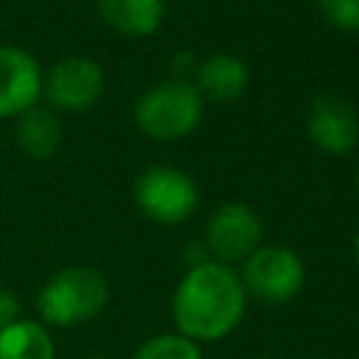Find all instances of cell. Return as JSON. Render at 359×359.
I'll use <instances>...</instances> for the list:
<instances>
[{"label":"cell","instance_id":"cell-10","mask_svg":"<svg viewBox=\"0 0 359 359\" xmlns=\"http://www.w3.org/2000/svg\"><path fill=\"white\" fill-rule=\"evenodd\" d=\"M250 84V70L236 53H210L196 67V90L205 101H236Z\"/></svg>","mask_w":359,"mask_h":359},{"label":"cell","instance_id":"cell-7","mask_svg":"<svg viewBox=\"0 0 359 359\" xmlns=\"http://www.w3.org/2000/svg\"><path fill=\"white\" fill-rule=\"evenodd\" d=\"M104 93V67L90 56H67L56 62L42 79V95L53 109L84 112L98 104Z\"/></svg>","mask_w":359,"mask_h":359},{"label":"cell","instance_id":"cell-14","mask_svg":"<svg viewBox=\"0 0 359 359\" xmlns=\"http://www.w3.org/2000/svg\"><path fill=\"white\" fill-rule=\"evenodd\" d=\"M132 359H202V351L194 339L182 334H157L146 339Z\"/></svg>","mask_w":359,"mask_h":359},{"label":"cell","instance_id":"cell-4","mask_svg":"<svg viewBox=\"0 0 359 359\" xmlns=\"http://www.w3.org/2000/svg\"><path fill=\"white\" fill-rule=\"evenodd\" d=\"M238 278L247 297L264 306H283L300 294L306 283V266L294 250L280 244H261L241 261Z\"/></svg>","mask_w":359,"mask_h":359},{"label":"cell","instance_id":"cell-18","mask_svg":"<svg viewBox=\"0 0 359 359\" xmlns=\"http://www.w3.org/2000/svg\"><path fill=\"white\" fill-rule=\"evenodd\" d=\"M87 359H107V356H87Z\"/></svg>","mask_w":359,"mask_h":359},{"label":"cell","instance_id":"cell-5","mask_svg":"<svg viewBox=\"0 0 359 359\" xmlns=\"http://www.w3.org/2000/svg\"><path fill=\"white\" fill-rule=\"evenodd\" d=\"M132 196L137 210L157 224H180L199 205L196 182L177 165H149L140 171Z\"/></svg>","mask_w":359,"mask_h":359},{"label":"cell","instance_id":"cell-3","mask_svg":"<svg viewBox=\"0 0 359 359\" xmlns=\"http://www.w3.org/2000/svg\"><path fill=\"white\" fill-rule=\"evenodd\" d=\"M205 112V98L185 79H165L149 87L135 104V123L154 140H177L191 135Z\"/></svg>","mask_w":359,"mask_h":359},{"label":"cell","instance_id":"cell-11","mask_svg":"<svg viewBox=\"0 0 359 359\" xmlns=\"http://www.w3.org/2000/svg\"><path fill=\"white\" fill-rule=\"evenodd\" d=\"M95 11L115 34L143 39L163 25L165 0H95Z\"/></svg>","mask_w":359,"mask_h":359},{"label":"cell","instance_id":"cell-2","mask_svg":"<svg viewBox=\"0 0 359 359\" xmlns=\"http://www.w3.org/2000/svg\"><path fill=\"white\" fill-rule=\"evenodd\" d=\"M109 303V283L93 266H65L45 280L36 311L45 325L73 328L98 317Z\"/></svg>","mask_w":359,"mask_h":359},{"label":"cell","instance_id":"cell-13","mask_svg":"<svg viewBox=\"0 0 359 359\" xmlns=\"http://www.w3.org/2000/svg\"><path fill=\"white\" fill-rule=\"evenodd\" d=\"M0 359H56V345L42 323L20 317L0 331Z\"/></svg>","mask_w":359,"mask_h":359},{"label":"cell","instance_id":"cell-1","mask_svg":"<svg viewBox=\"0 0 359 359\" xmlns=\"http://www.w3.org/2000/svg\"><path fill=\"white\" fill-rule=\"evenodd\" d=\"M247 292L233 266L196 261L177 283L171 317L177 334L194 342H216L233 334L247 311Z\"/></svg>","mask_w":359,"mask_h":359},{"label":"cell","instance_id":"cell-16","mask_svg":"<svg viewBox=\"0 0 359 359\" xmlns=\"http://www.w3.org/2000/svg\"><path fill=\"white\" fill-rule=\"evenodd\" d=\"M20 320V297L8 289H0V331Z\"/></svg>","mask_w":359,"mask_h":359},{"label":"cell","instance_id":"cell-19","mask_svg":"<svg viewBox=\"0 0 359 359\" xmlns=\"http://www.w3.org/2000/svg\"><path fill=\"white\" fill-rule=\"evenodd\" d=\"M356 191H359V174H356Z\"/></svg>","mask_w":359,"mask_h":359},{"label":"cell","instance_id":"cell-17","mask_svg":"<svg viewBox=\"0 0 359 359\" xmlns=\"http://www.w3.org/2000/svg\"><path fill=\"white\" fill-rule=\"evenodd\" d=\"M353 261H356V266H359V230H356V236H353Z\"/></svg>","mask_w":359,"mask_h":359},{"label":"cell","instance_id":"cell-9","mask_svg":"<svg viewBox=\"0 0 359 359\" xmlns=\"http://www.w3.org/2000/svg\"><path fill=\"white\" fill-rule=\"evenodd\" d=\"M306 132L323 154L342 157L351 154L359 143V118L348 101L337 95H320L309 107Z\"/></svg>","mask_w":359,"mask_h":359},{"label":"cell","instance_id":"cell-8","mask_svg":"<svg viewBox=\"0 0 359 359\" xmlns=\"http://www.w3.org/2000/svg\"><path fill=\"white\" fill-rule=\"evenodd\" d=\"M42 67L17 45H0V118H20L42 98Z\"/></svg>","mask_w":359,"mask_h":359},{"label":"cell","instance_id":"cell-15","mask_svg":"<svg viewBox=\"0 0 359 359\" xmlns=\"http://www.w3.org/2000/svg\"><path fill=\"white\" fill-rule=\"evenodd\" d=\"M320 14L339 31H359V0H317Z\"/></svg>","mask_w":359,"mask_h":359},{"label":"cell","instance_id":"cell-6","mask_svg":"<svg viewBox=\"0 0 359 359\" xmlns=\"http://www.w3.org/2000/svg\"><path fill=\"white\" fill-rule=\"evenodd\" d=\"M264 224L258 213L244 202H224L216 208V213L208 219L205 227V244L219 264H241L250 252L261 247Z\"/></svg>","mask_w":359,"mask_h":359},{"label":"cell","instance_id":"cell-12","mask_svg":"<svg viewBox=\"0 0 359 359\" xmlns=\"http://www.w3.org/2000/svg\"><path fill=\"white\" fill-rule=\"evenodd\" d=\"M14 140L20 151L31 160H48L62 146V123L50 109L34 107L17 118Z\"/></svg>","mask_w":359,"mask_h":359},{"label":"cell","instance_id":"cell-20","mask_svg":"<svg viewBox=\"0 0 359 359\" xmlns=\"http://www.w3.org/2000/svg\"><path fill=\"white\" fill-rule=\"evenodd\" d=\"M252 359H269V356H252Z\"/></svg>","mask_w":359,"mask_h":359}]
</instances>
